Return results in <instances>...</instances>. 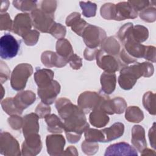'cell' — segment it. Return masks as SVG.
Listing matches in <instances>:
<instances>
[{
  "mask_svg": "<svg viewBox=\"0 0 156 156\" xmlns=\"http://www.w3.org/2000/svg\"><path fill=\"white\" fill-rule=\"evenodd\" d=\"M55 107L64 121V131L68 141L71 143H77L82 133L89 128L85 113L66 98L58 99L55 102Z\"/></svg>",
  "mask_w": 156,
  "mask_h": 156,
  "instance_id": "cell-1",
  "label": "cell"
},
{
  "mask_svg": "<svg viewBox=\"0 0 156 156\" xmlns=\"http://www.w3.org/2000/svg\"><path fill=\"white\" fill-rule=\"evenodd\" d=\"M154 71V66L151 63L136 62L135 64L121 68L118 77V83L121 88L126 90H130L140 77H151Z\"/></svg>",
  "mask_w": 156,
  "mask_h": 156,
  "instance_id": "cell-2",
  "label": "cell"
},
{
  "mask_svg": "<svg viewBox=\"0 0 156 156\" xmlns=\"http://www.w3.org/2000/svg\"><path fill=\"white\" fill-rule=\"evenodd\" d=\"M33 73L32 66L28 63H20L13 69L10 77V85L16 91L23 90L28 78Z\"/></svg>",
  "mask_w": 156,
  "mask_h": 156,
  "instance_id": "cell-3",
  "label": "cell"
},
{
  "mask_svg": "<svg viewBox=\"0 0 156 156\" xmlns=\"http://www.w3.org/2000/svg\"><path fill=\"white\" fill-rule=\"evenodd\" d=\"M81 37L89 48H97L106 38L105 31L98 26L88 24L83 31Z\"/></svg>",
  "mask_w": 156,
  "mask_h": 156,
  "instance_id": "cell-4",
  "label": "cell"
},
{
  "mask_svg": "<svg viewBox=\"0 0 156 156\" xmlns=\"http://www.w3.org/2000/svg\"><path fill=\"white\" fill-rule=\"evenodd\" d=\"M107 96L94 91H85L82 93L77 99L78 107L85 113L90 112L96 107L100 105L101 103Z\"/></svg>",
  "mask_w": 156,
  "mask_h": 156,
  "instance_id": "cell-5",
  "label": "cell"
},
{
  "mask_svg": "<svg viewBox=\"0 0 156 156\" xmlns=\"http://www.w3.org/2000/svg\"><path fill=\"white\" fill-rule=\"evenodd\" d=\"M32 26L37 30L43 33H49L52 26L55 23L54 15L45 13L41 9H37L30 14Z\"/></svg>",
  "mask_w": 156,
  "mask_h": 156,
  "instance_id": "cell-6",
  "label": "cell"
},
{
  "mask_svg": "<svg viewBox=\"0 0 156 156\" xmlns=\"http://www.w3.org/2000/svg\"><path fill=\"white\" fill-rule=\"evenodd\" d=\"M20 43L13 36L9 34H5L1 37L0 39L1 58L10 59L15 57L19 51Z\"/></svg>",
  "mask_w": 156,
  "mask_h": 156,
  "instance_id": "cell-7",
  "label": "cell"
},
{
  "mask_svg": "<svg viewBox=\"0 0 156 156\" xmlns=\"http://www.w3.org/2000/svg\"><path fill=\"white\" fill-rule=\"evenodd\" d=\"M96 60L98 66L105 72L115 73L122 66L124 67L119 59L113 55L105 53L101 49L98 50L96 55Z\"/></svg>",
  "mask_w": 156,
  "mask_h": 156,
  "instance_id": "cell-8",
  "label": "cell"
},
{
  "mask_svg": "<svg viewBox=\"0 0 156 156\" xmlns=\"http://www.w3.org/2000/svg\"><path fill=\"white\" fill-rule=\"evenodd\" d=\"M18 141L9 133L1 132L0 135V153L5 156H19L21 155Z\"/></svg>",
  "mask_w": 156,
  "mask_h": 156,
  "instance_id": "cell-9",
  "label": "cell"
},
{
  "mask_svg": "<svg viewBox=\"0 0 156 156\" xmlns=\"http://www.w3.org/2000/svg\"><path fill=\"white\" fill-rule=\"evenodd\" d=\"M112 20L121 21L126 19H134L138 16L136 12L128 2H120L113 4Z\"/></svg>",
  "mask_w": 156,
  "mask_h": 156,
  "instance_id": "cell-10",
  "label": "cell"
},
{
  "mask_svg": "<svg viewBox=\"0 0 156 156\" xmlns=\"http://www.w3.org/2000/svg\"><path fill=\"white\" fill-rule=\"evenodd\" d=\"M24 138L25 140L22 144L21 155L34 156L38 154L42 148L40 135L33 133Z\"/></svg>",
  "mask_w": 156,
  "mask_h": 156,
  "instance_id": "cell-11",
  "label": "cell"
},
{
  "mask_svg": "<svg viewBox=\"0 0 156 156\" xmlns=\"http://www.w3.org/2000/svg\"><path fill=\"white\" fill-rule=\"evenodd\" d=\"M99 107L107 115L121 114L127 108V103L121 97H116L113 99H110L108 97H107L101 103Z\"/></svg>",
  "mask_w": 156,
  "mask_h": 156,
  "instance_id": "cell-12",
  "label": "cell"
},
{
  "mask_svg": "<svg viewBox=\"0 0 156 156\" xmlns=\"http://www.w3.org/2000/svg\"><path fill=\"white\" fill-rule=\"evenodd\" d=\"M60 91V85L54 80L46 87L38 88V95L41 102L48 105L52 104L54 102Z\"/></svg>",
  "mask_w": 156,
  "mask_h": 156,
  "instance_id": "cell-13",
  "label": "cell"
},
{
  "mask_svg": "<svg viewBox=\"0 0 156 156\" xmlns=\"http://www.w3.org/2000/svg\"><path fill=\"white\" fill-rule=\"evenodd\" d=\"M46 144L49 155H62L64 152L65 140L62 135H49L46 138Z\"/></svg>",
  "mask_w": 156,
  "mask_h": 156,
  "instance_id": "cell-14",
  "label": "cell"
},
{
  "mask_svg": "<svg viewBox=\"0 0 156 156\" xmlns=\"http://www.w3.org/2000/svg\"><path fill=\"white\" fill-rule=\"evenodd\" d=\"M32 25V19L29 14L18 13L15 17L12 31L23 37L31 30Z\"/></svg>",
  "mask_w": 156,
  "mask_h": 156,
  "instance_id": "cell-15",
  "label": "cell"
},
{
  "mask_svg": "<svg viewBox=\"0 0 156 156\" xmlns=\"http://www.w3.org/2000/svg\"><path fill=\"white\" fill-rule=\"evenodd\" d=\"M105 156L108 155H135L137 156L136 150L125 142L110 145L105 150Z\"/></svg>",
  "mask_w": 156,
  "mask_h": 156,
  "instance_id": "cell-16",
  "label": "cell"
},
{
  "mask_svg": "<svg viewBox=\"0 0 156 156\" xmlns=\"http://www.w3.org/2000/svg\"><path fill=\"white\" fill-rule=\"evenodd\" d=\"M41 61L42 63L48 68L54 66L62 68L65 66L68 63L67 60L60 56L57 52L51 51H46L42 53Z\"/></svg>",
  "mask_w": 156,
  "mask_h": 156,
  "instance_id": "cell-17",
  "label": "cell"
},
{
  "mask_svg": "<svg viewBox=\"0 0 156 156\" xmlns=\"http://www.w3.org/2000/svg\"><path fill=\"white\" fill-rule=\"evenodd\" d=\"M13 102L16 107L21 112L24 109L32 104L36 100L35 94L32 91L26 90L16 94L13 98Z\"/></svg>",
  "mask_w": 156,
  "mask_h": 156,
  "instance_id": "cell-18",
  "label": "cell"
},
{
  "mask_svg": "<svg viewBox=\"0 0 156 156\" xmlns=\"http://www.w3.org/2000/svg\"><path fill=\"white\" fill-rule=\"evenodd\" d=\"M131 142L136 149L141 152L147 147L144 128L140 125H135L132 129Z\"/></svg>",
  "mask_w": 156,
  "mask_h": 156,
  "instance_id": "cell-19",
  "label": "cell"
},
{
  "mask_svg": "<svg viewBox=\"0 0 156 156\" xmlns=\"http://www.w3.org/2000/svg\"><path fill=\"white\" fill-rule=\"evenodd\" d=\"M66 24L71 27V30L79 36L82 35L83 31L88 25L85 20L81 18L79 12H73L69 15L66 20Z\"/></svg>",
  "mask_w": 156,
  "mask_h": 156,
  "instance_id": "cell-20",
  "label": "cell"
},
{
  "mask_svg": "<svg viewBox=\"0 0 156 156\" xmlns=\"http://www.w3.org/2000/svg\"><path fill=\"white\" fill-rule=\"evenodd\" d=\"M38 116L34 113L26 115L23 117V132L24 137L33 133H38L39 131Z\"/></svg>",
  "mask_w": 156,
  "mask_h": 156,
  "instance_id": "cell-21",
  "label": "cell"
},
{
  "mask_svg": "<svg viewBox=\"0 0 156 156\" xmlns=\"http://www.w3.org/2000/svg\"><path fill=\"white\" fill-rule=\"evenodd\" d=\"M122 43L124 44L126 51L132 57L136 59L138 58L144 57L147 46L137 43L130 38H126Z\"/></svg>",
  "mask_w": 156,
  "mask_h": 156,
  "instance_id": "cell-22",
  "label": "cell"
},
{
  "mask_svg": "<svg viewBox=\"0 0 156 156\" xmlns=\"http://www.w3.org/2000/svg\"><path fill=\"white\" fill-rule=\"evenodd\" d=\"M89 121L92 126L101 128L105 126L108 123L109 117L107 114L98 106L94 108L90 113Z\"/></svg>",
  "mask_w": 156,
  "mask_h": 156,
  "instance_id": "cell-23",
  "label": "cell"
},
{
  "mask_svg": "<svg viewBox=\"0 0 156 156\" xmlns=\"http://www.w3.org/2000/svg\"><path fill=\"white\" fill-rule=\"evenodd\" d=\"M101 89L104 94L112 93L116 87V77L115 73L104 72L101 76Z\"/></svg>",
  "mask_w": 156,
  "mask_h": 156,
  "instance_id": "cell-24",
  "label": "cell"
},
{
  "mask_svg": "<svg viewBox=\"0 0 156 156\" xmlns=\"http://www.w3.org/2000/svg\"><path fill=\"white\" fill-rule=\"evenodd\" d=\"M54 76V72L49 69H37L34 74V80L38 88L44 87L50 84Z\"/></svg>",
  "mask_w": 156,
  "mask_h": 156,
  "instance_id": "cell-25",
  "label": "cell"
},
{
  "mask_svg": "<svg viewBox=\"0 0 156 156\" xmlns=\"http://www.w3.org/2000/svg\"><path fill=\"white\" fill-rule=\"evenodd\" d=\"M105 136V143L110 142L121 136L124 131V126L122 123L117 122L110 127L101 130Z\"/></svg>",
  "mask_w": 156,
  "mask_h": 156,
  "instance_id": "cell-26",
  "label": "cell"
},
{
  "mask_svg": "<svg viewBox=\"0 0 156 156\" xmlns=\"http://www.w3.org/2000/svg\"><path fill=\"white\" fill-rule=\"evenodd\" d=\"M101 49L105 53L115 56L120 52L121 45L115 37H106L101 44Z\"/></svg>",
  "mask_w": 156,
  "mask_h": 156,
  "instance_id": "cell-27",
  "label": "cell"
},
{
  "mask_svg": "<svg viewBox=\"0 0 156 156\" xmlns=\"http://www.w3.org/2000/svg\"><path fill=\"white\" fill-rule=\"evenodd\" d=\"M47 124V129L49 132L54 133H59L64 130L63 122L54 114H49L44 118Z\"/></svg>",
  "mask_w": 156,
  "mask_h": 156,
  "instance_id": "cell-28",
  "label": "cell"
},
{
  "mask_svg": "<svg viewBox=\"0 0 156 156\" xmlns=\"http://www.w3.org/2000/svg\"><path fill=\"white\" fill-rule=\"evenodd\" d=\"M56 52L61 57L68 61L69 58L74 54L73 47L70 42L65 39H58L56 43Z\"/></svg>",
  "mask_w": 156,
  "mask_h": 156,
  "instance_id": "cell-29",
  "label": "cell"
},
{
  "mask_svg": "<svg viewBox=\"0 0 156 156\" xmlns=\"http://www.w3.org/2000/svg\"><path fill=\"white\" fill-rule=\"evenodd\" d=\"M125 118L129 122L138 123L143 119L144 114L138 107L130 106L126 108Z\"/></svg>",
  "mask_w": 156,
  "mask_h": 156,
  "instance_id": "cell-30",
  "label": "cell"
},
{
  "mask_svg": "<svg viewBox=\"0 0 156 156\" xmlns=\"http://www.w3.org/2000/svg\"><path fill=\"white\" fill-rule=\"evenodd\" d=\"M143 104L151 115H155V94L151 91L146 92L143 97Z\"/></svg>",
  "mask_w": 156,
  "mask_h": 156,
  "instance_id": "cell-31",
  "label": "cell"
},
{
  "mask_svg": "<svg viewBox=\"0 0 156 156\" xmlns=\"http://www.w3.org/2000/svg\"><path fill=\"white\" fill-rule=\"evenodd\" d=\"M84 132L85 141L96 143H105V136L102 130H98L95 129L88 128Z\"/></svg>",
  "mask_w": 156,
  "mask_h": 156,
  "instance_id": "cell-32",
  "label": "cell"
},
{
  "mask_svg": "<svg viewBox=\"0 0 156 156\" xmlns=\"http://www.w3.org/2000/svg\"><path fill=\"white\" fill-rule=\"evenodd\" d=\"M1 106L4 111L10 116L15 115H21L23 113L15 105L13 98H7L3 100L1 102Z\"/></svg>",
  "mask_w": 156,
  "mask_h": 156,
  "instance_id": "cell-33",
  "label": "cell"
},
{
  "mask_svg": "<svg viewBox=\"0 0 156 156\" xmlns=\"http://www.w3.org/2000/svg\"><path fill=\"white\" fill-rule=\"evenodd\" d=\"M13 6L23 12H32L37 9V2L34 1H13Z\"/></svg>",
  "mask_w": 156,
  "mask_h": 156,
  "instance_id": "cell-34",
  "label": "cell"
},
{
  "mask_svg": "<svg viewBox=\"0 0 156 156\" xmlns=\"http://www.w3.org/2000/svg\"><path fill=\"white\" fill-rule=\"evenodd\" d=\"M79 4L82 10V13L83 16L87 18H90L96 15L97 5L95 3L91 1H80Z\"/></svg>",
  "mask_w": 156,
  "mask_h": 156,
  "instance_id": "cell-35",
  "label": "cell"
},
{
  "mask_svg": "<svg viewBox=\"0 0 156 156\" xmlns=\"http://www.w3.org/2000/svg\"><path fill=\"white\" fill-rule=\"evenodd\" d=\"M139 15L140 17L146 22H154L156 19V9L155 7H151V5H150L142 10L140 12Z\"/></svg>",
  "mask_w": 156,
  "mask_h": 156,
  "instance_id": "cell-36",
  "label": "cell"
},
{
  "mask_svg": "<svg viewBox=\"0 0 156 156\" xmlns=\"http://www.w3.org/2000/svg\"><path fill=\"white\" fill-rule=\"evenodd\" d=\"M40 33L37 30H30L23 37L24 42L27 46H34L38 42Z\"/></svg>",
  "mask_w": 156,
  "mask_h": 156,
  "instance_id": "cell-37",
  "label": "cell"
},
{
  "mask_svg": "<svg viewBox=\"0 0 156 156\" xmlns=\"http://www.w3.org/2000/svg\"><path fill=\"white\" fill-rule=\"evenodd\" d=\"M66 30L64 26L55 23L50 29L49 33L57 39L63 38L66 35Z\"/></svg>",
  "mask_w": 156,
  "mask_h": 156,
  "instance_id": "cell-38",
  "label": "cell"
},
{
  "mask_svg": "<svg viewBox=\"0 0 156 156\" xmlns=\"http://www.w3.org/2000/svg\"><path fill=\"white\" fill-rule=\"evenodd\" d=\"M99 149V145L96 142H90L84 141L82 143V151L88 155H94Z\"/></svg>",
  "mask_w": 156,
  "mask_h": 156,
  "instance_id": "cell-39",
  "label": "cell"
},
{
  "mask_svg": "<svg viewBox=\"0 0 156 156\" xmlns=\"http://www.w3.org/2000/svg\"><path fill=\"white\" fill-rule=\"evenodd\" d=\"M13 22L10 18L8 13H1L0 16V29L1 30L12 31Z\"/></svg>",
  "mask_w": 156,
  "mask_h": 156,
  "instance_id": "cell-40",
  "label": "cell"
},
{
  "mask_svg": "<svg viewBox=\"0 0 156 156\" xmlns=\"http://www.w3.org/2000/svg\"><path fill=\"white\" fill-rule=\"evenodd\" d=\"M56 1H43L41 2V10L46 13L54 15V12L57 8Z\"/></svg>",
  "mask_w": 156,
  "mask_h": 156,
  "instance_id": "cell-41",
  "label": "cell"
},
{
  "mask_svg": "<svg viewBox=\"0 0 156 156\" xmlns=\"http://www.w3.org/2000/svg\"><path fill=\"white\" fill-rule=\"evenodd\" d=\"M7 121L11 128L13 130H20L23 127V118L20 117V115H12L7 119Z\"/></svg>",
  "mask_w": 156,
  "mask_h": 156,
  "instance_id": "cell-42",
  "label": "cell"
},
{
  "mask_svg": "<svg viewBox=\"0 0 156 156\" xmlns=\"http://www.w3.org/2000/svg\"><path fill=\"white\" fill-rule=\"evenodd\" d=\"M51 107L49 105L46 104L41 102L37 106L35 109V113L38 116L39 118H43L51 112Z\"/></svg>",
  "mask_w": 156,
  "mask_h": 156,
  "instance_id": "cell-43",
  "label": "cell"
},
{
  "mask_svg": "<svg viewBox=\"0 0 156 156\" xmlns=\"http://www.w3.org/2000/svg\"><path fill=\"white\" fill-rule=\"evenodd\" d=\"M119 57L121 59V62L124 66L127 65L130 63H133L136 62V58L132 57L124 48L119 53Z\"/></svg>",
  "mask_w": 156,
  "mask_h": 156,
  "instance_id": "cell-44",
  "label": "cell"
},
{
  "mask_svg": "<svg viewBox=\"0 0 156 156\" xmlns=\"http://www.w3.org/2000/svg\"><path fill=\"white\" fill-rule=\"evenodd\" d=\"M68 63H69L70 66L73 69H79L82 66V60L77 54H73L68 59Z\"/></svg>",
  "mask_w": 156,
  "mask_h": 156,
  "instance_id": "cell-45",
  "label": "cell"
},
{
  "mask_svg": "<svg viewBox=\"0 0 156 156\" xmlns=\"http://www.w3.org/2000/svg\"><path fill=\"white\" fill-rule=\"evenodd\" d=\"M136 11H141L149 5H150V1H127Z\"/></svg>",
  "mask_w": 156,
  "mask_h": 156,
  "instance_id": "cell-46",
  "label": "cell"
},
{
  "mask_svg": "<svg viewBox=\"0 0 156 156\" xmlns=\"http://www.w3.org/2000/svg\"><path fill=\"white\" fill-rule=\"evenodd\" d=\"M10 71L9 69V67L5 64V63L3 62L2 60L1 61V83L2 84L4 82L7 81L9 78Z\"/></svg>",
  "mask_w": 156,
  "mask_h": 156,
  "instance_id": "cell-47",
  "label": "cell"
},
{
  "mask_svg": "<svg viewBox=\"0 0 156 156\" xmlns=\"http://www.w3.org/2000/svg\"><path fill=\"white\" fill-rule=\"evenodd\" d=\"M143 58L152 62H155V48L153 46H147Z\"/></svg>",
  "mask_w": 156,
  "mask_h": 156,
  "instance_id": "cell-48",
  "label": "cell"
},
{
  "mask_svg": "<svg viewBox=\"0 0 156 156\" xmlns=\"http://www.w3.org/2000/svg\"><path fill=\"white\" fill-rule=\"evenodd\" d=\"M99 49L97 48H87L83 52L84 58L87 60L91 61L96 58V55Z\"/></svg>",
  "mask_w": 156,
  "mask_h": 156,
  "instance_id": "cell-49",
  "label": "cell"
},
{
  "mask_svg": "<svg viewBox=\"0 0 156 156\" xmlns=\"http://www.w3.org/2000/svg\"><path fill=\"white\" fill-rule=\"evenodd\" d=\"M149 138L151 146L155 149V123L153 124V126L150 129L149 131Z\"/></svg>",
  "mask_w": 156,
  "mask_h": 156,
  "instance_id": "cell-50",
  "label": "cell"
},
{
  "mask_svg": "<svg viewBox=\"0 0 156 156\" xmlns=\"http://www.w3.org/2000/svg\"><path fill=\"white\" fill-rule=\"evenodd\" d=\"M62 155H78V152L74 146H70L64 151Z\"/></svg>",
  "mask_w": 156,
  "mask_h": 156,
  "instance_id": "cell-51",
  "label": "cell"
},
{
  "mask_svg": "<svg viewBox=\"0 0 156 156\" xmlns=\"http://www.w3.org/2000/svg\"><path fill=\"white\" fill-rule=\"evenodd\" d=\"M9 5V1H1V13H5V11L8 9Z\"/></svg>",
  "mask_w": 156,
  "mask_h": 156,
  "instance_id": "cell-52",
  "label": "cell"
},
{
  "mask_svg": "<svg viewBox=\"0 0 156 156\" xmlns=\"http://www.w3.org/2000/svg\"><path fill=\"white\" fill-rule=\"evenodd\" d=\"M141 155H155V152L150 149L145 148L141 152Z\"/></svg>",
  "mask_w": 156,
  "mask_h": 156,
  "instance_id": "cell-53",
  "label": "cell"
}]
</instances>
